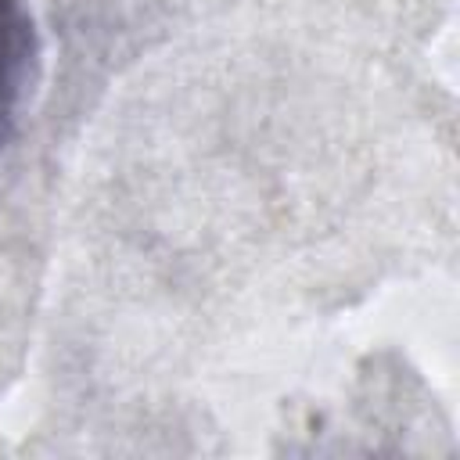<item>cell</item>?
Returning a JSON list of instances; mask_svg holds the SVG:
<instances>
[{
	"label": "cell",
	"mask_w": 460,
	"mask_h": 460,
	"mask_svg": "<svg viewBox=\"0 0 460 460\" xmlns=\"http://www.w3.org/2000/svg\"><path fill=\"white\" fill-rule=\"evenodd\" d=\"M40 68V36L25 0H0V144L14 133Z\"/></svg>",
	"instance_id": "obj_1"
}]
</instances>
